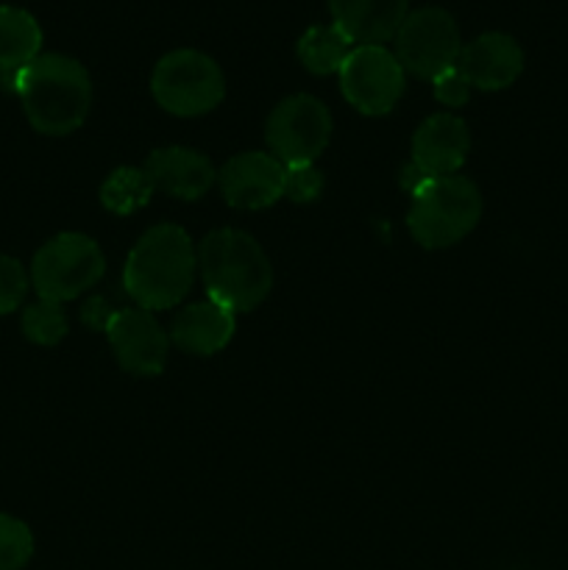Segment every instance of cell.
Wrapping results in <instances>:
<instances>
[{"label":"cell","instance_id":"obj_1","mask_svg":"<svg viewBox=\"0 0 568 570\" xmlns=\"http://www.w3.org/2000/svg\"><path fill=\"white\" fill-rule=\"evenodd\" d=\"M14 92L20 95L28 122L45 137L72 134L92 106L89 72L65 53H39L17 72Z\"/></svg>","mask_w":568,"mask_h":570},{"label":"cell","instance_id":"obj_2","mask_svg":"<svg viewBox=\"0 0 568 570\" xmlns=\"http://www.w3.org/2000/svg\"><path fill=\"white\" fill-rule=\"evenodd\" d=\"M198 254L182 226L161 223L148 228L131 248L123 271V284L143 309H170L182 304L195 282Z\"/></svg>","mask_w":568,"mask_h":570},{"label":"cell","instance_id":"obj_3","mask_svg":"<svg viewBox=\"0 0 568 570\" xmlns=\"http://www.w3.org/2000/svg\"><path fill=\"white\" fill-rule=\"evenodd\" d=\"M206 295L226 309L251 312L273 287V267L262 245L239 228H217L198 245Z\"/></svg>","mask_w":568,"mask_h":570},{"label":"cell","instance_id":"obj_4","mask_svg":"<svg viewBox=\"0 0 568 570\" xmlns=\"http://www.w3.org/2000/svg\"><path fill=\"white\" fill-rule=\"evenodd\" d=\"M482 217V195L466 176H434L412 193L410 226L412 239L429 250L451 248L477 228Z\"/></svg>","mask_w":568,"mask_h":570},{"label":"cell","instance_id":"obj_5","mask_svg":"<svg viewBox=\"0 0 568 570\" xmlns=\"http://www.w3.org/2000/svg\"><path fill=\"white\" fill-rule=\"evenodd\" d=\"M150 92L167 115L200 117L217 109L226 95V78L212 56L182 48L161 56L150 76Z\"/></svg>","mask_w":568,"mask_h":570},{"label":"cell","instance_id":"obj_6","mask_svg":"<svg viewBox=\"0 0 568 570\" xmlns=\"http://www.w3.org/2000/svg\"><path fill=\"white\" fill-rule=\"evenodd\" d=\"M106 259L100 245L87 234L65 232L50 237L37 250L31 265V284L39 298L65 304L100 282Z\"/></svg>","mask_w":568,"mask_h":570},{"label":"cell","instance_id":"obj_7","mask_svg":"<svg viewBox=\"0 0 568 570\" xmlns=\"http://www.w3.org/2000/svg\"><path fill=\"white\" fill-rule=\"evenodd\" d=\"M395 59L418 78L434 81L445 70L457 67L462 53V39L457 20L440 6H423L410 11L395 31Z\"/></svg>","mask_w":568,"mask_h":570},{"label":"cell","instance_id":"obj_8","mask_svg":"<svg viewBox=\"0 0 568 570\" xmlns=\"http://www.w3.org/2000/svg\"><path fill=\"white\" fill-rule=\"evenodd\" d=\"M265 137L271 154L284 167L315 165L332 139V115L312 95H290L267 117Z\"/></svg>","mask_w":568,"mask_h":570},{"label":"cell","instance_id":"obj_9","mask_svg":"<svg viewBox=\"0 0 568 570\" xmlns=\"http://www.w3.org/2000/svg\"><path fill=\"white\" fill-rule=\"evenodd\" d=\"M337 76L345 100L368 117L393 111L407 87L404 67L384 45H356Z\"/></svg>","mask_w":568,"mask_h":570},{"label":"cell","instance_id":"obj_10","mask_svg":"<svg viewBox=\"0 0 568 570\" xmlns=\"http://www.w3.org/2000/svg\"><path fill=\"white\" fill-rule=\"evenodd\" d=\"M106 337H109L120 367L131 376L148 379L165 371L167 354H170V334L143 306L117 309L106 328Z\"/></svg>","mask_w":568,"mask_h":570},{"label":"cell","instance_id":"obj_11","mask_svg":"<svg viewBox=\"0 0 568 570\" xmlns=\"http://www.w3.org/2000/svg\"><path fill=\"white\" fill-rule=\"evenodd\" d=\"M217 187L234 209H267L278 198H284V165L273 154L245 150L221 167Z\"/></svg>","mask_w":568,"mask_h":570},{"label":"cell","instance_id":"obj_12","mask_svg":"<svg viewBox=\"0 0 568 570\" xmlns=\"http://www.w3.org/2000/svg\"><path fill=\"white\" fill-rule=\"evenodd\" d=\"M457 70L466 76L471 89L499 92V89H507L510 83H516V78L521 76L523 50L510 33H482V37L462 45Z\"/></svg>","mask_w":568,"mask_h":570},{"label":"cell","instance_id":"obj_13","mask_svg":"<svg viewBox=\"0 0 568 570\" xmlns=\"http://www.w3.org/2000/svg\"><path fill=\"white\" fill-rule=\"evenodd\" d=\"M145 173H148L154 189H161V193L182 200L204 198L217 181L209 156L195 148H184V145L156 148L145 159Z\"/></svg>","mask_w":568,"mask_h":570},{"label":"cell","instance_id":"obj_14","mask_svg":"<svg viewBox=\"0 0 568 570\" xmlns=\"http://www.w3.org/2000/svg\"><path fill=\"white\" fill-rule=\"evenodd\" d=\"M471 150V134L462 117L440 111L427 117L412 137V165L427 176H454Z\"/></svg>","mask_w":568,"mask_h":570},{"label":"cell","instance_id":"obj_15","mask_svg":"<svg viewBox=\"0 0 568 570\" xmlns=\"http://www.w3.org/2000/svg\"><path fill=\"white\" fill-rule=\"evenodd\" d=\"M234 337V312L217 301H195L176 312L170 340L176 348L193 356H212L226 348Z\"/></svg>","mask_w":568,"mask_h":570},{"label":"cell","instance_id":"obj_16","mask_svg":"<svg viewBox=\"0 0 568 570\" xmlns=\"http://www.w3.org/2000/svg\"><path fill=\"white\" fill-rule=\"evenodd\" d=\"M329 11L354 45H382L410 14V0H329Z\"/></svg>","mask_w":568,"mask_h":570},{"label":"cell","instance_id":"obj_17","mask_svg":"<svg viewBox=\"0 0 568 570\" xmlns=\"http://www.w3.org/2000/svg\"><path fill=\"white\" fill-rule=\"evenodd\" d=\"M42 48V28L20 6H0V70H22Z\"/></svg>","mask_w":568,"mask_h":570},{"label":"cell","instance_id":"obj_18","mask_svg":"<svg viewBox=\"0 0 568 570\" xmlns=\"http://www.w3.org/2000/svg\"><path fill=\"white\" fill-rule=\"evenodd\" d=\"M354 50V42L340 31L334 22L329 26L306 28L304 37L298 39V59L315 76H332L340 72L349 53Z\"/></svg>","mask_w":568,"mask_h":570},{"label":"cell","instance_id":"obj_19","mask_svg":"<svg viewBox=\"0 0 568 570\" xmlns=\"http://www.w3.org/2000/svg\"><path fill=\"white\" fill-rule=\"evenodd\" d=\"M154 193L156 189L145 167H117L100 187V204L115 215H131L143 209Z\"/></svg>","mask_w":568,"mask_h":570},{"label":"cell","instance_id":"obj_20","mask_svg":"<svg viewBox=\"0 0 568 570\" xmlns=\"http://www.w3.org/2000/svg\"><path fill=\"white\" fill-rule=\"evenodd\" d=\"M22 334L37 345H56L67 334V315L61 304L39 298L22 312Z\"/></svg>","mask_w":568,"mask_h":570},{"label":"cell","instance_id":"obj_21","mask_svg":"<svg viewBox=\"0 0 568 570\" xmlns=\"http://www.w3.org/2000/svg\"><path fill=\"white\" fill-rule=\"evenodd\" d=\"M33 554V534L22 521L0 515V570H22Z\"/></svg>","mask_w":568,"mask_h":570},{"label":"cell","instance_id":"obj_22","mask_svg":"<svg viewBox=\"0 0 568 570\" xmlns=\"http://www.w3.org/2000/svg\"><path fill=\"white\" fill-rule=\"evenodd\" d=\"M323 193V173L315 165L284 167V198L295 204H312Z\"/></svg>","mask_w":568,"mask_h":570},{"label":"cell","instance_id":"obj_23","mask_svg":"<svg viewBox=\"0 0 568 570\" xmlns=\"http://www.w3.org/2000/svg\"><path fill=\"white\" fill-rule=\"evenodd\" d=\"M28 273L11 256H0V315H9L26 301Z\"/></svg>","mask_w":568,"mask_h":570},{"label":"cell","instance_id":"obj_24","mask_svg":"<svg viewBox=\"0 0 568 570\" xmlns=\"http://www.w3.org/2000/svg\"><path fill=\"white\" fill-rule=\"evenodd\" d=\"M432 83H434V98H438L443 106H449V109H457V106L468 104V98H471V83L466 81V76H462L457 67L445 70L443 76L434 78Z\"/></svg>","mask_w":568,"mask_h":570},{"label":"cell","instance_id":"obj_25","mask_svg":"<svg viewBox=\"0 0 568 570\" xmlns=\"http://www.w3.org/2000/svg\"><path fill=\"white\" fill-rule=\"evenodd\" d=\"M115 315L117 309H111L106 298H89L81 309V321L87 323L89 328H95V332H106Z\"/></svg>","mask_w":568,"mask_h":570}]
</instances>
